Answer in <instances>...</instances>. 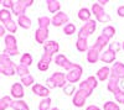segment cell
I'll use <instances>...</instances> for the list:
<instances>
[{
    "mask_svg": "<svg viewBox=\"0 0 124 110\" xmlns=\"http://www.w3.org/2000/svg\"><path fill=\"white\" fill-rule=\"evenodd\" d=\"M97 28V21L96 20H89V21L85 22V25L79 28L78 31V38H83V40H88V37L94 34Z\"/></svg>",
    "mask_w": 124,
    "mask_h": 110,
    "instance_id": "obj_1",
    "label": "cell"
},
{
    "mask_svg": "<svg viewBox=\"0 0 124 110\" xmlns=\"http://www.w3.org/2000/svg\"><path fill=\"white\" fill-rule=\"evenodd\" d=\"M34 4V0H17V1H14V6H13V14L16 15L17 17L25 15L26 9L29 6H31Z\"/></svg>",
    "mask_w": 124,
    "mask_h": 110,
    "instance_id": "obj_2",
    "label": "cell"
},
{
    "mask_svg": "<svg viewBox=\"0 0 124 110\" xmlns=\"http://www.w3.org/2000/svg\"><path fill=\"white\" fill-rule=\"evenodd\" d=\"M82 74H83V68H82V66H79L77 63V66L71 69L70 72L66 73V79H67V83L70 84H73V83H78L81 81V77Z\"/></svg>",
    "mask_w": 124,
    "mask_h": 110,
    "instance_id": "obj_3",
    "label": "cell"
},
{
    "mask_svg": "<svg viewBox=\"0 0 124 110\" xmlns=\"http://www.w3.org/2000/svg\"><path fill=\"white\" fill-rule=\"evenodd\" d=\"M55 63L58 66V67H62L65 69V71H67V72H70L71 69H73L76 66H77V63H72L71 61H68L67 59V57L65 56V55H62V53H60V55H57L56 57H55Z\"/></svg>",
    "mask_w": 124,
    "mask_h": 110,
    "instance_id": "obj_4",
    "label": "cell"
},
{
    "mask_svg": "<svg viewBox=\"0 0 124 110\" xmlns=\"http://www.w3.org/2000/svg\"><path fill=\"white\" fill-rule=\"evenodd\" d=\"M68 21H70L68 15L66 13H63V11H60L56 15H54L52 20H51V25L55 26V27H61L62 25H63V26L67 25Z\"/></svg>",
    "mask_w": 124,
    "mask_h": 110,
    "instance_id": "obj_5",
    "label": "cell"
},
{
    "mask_svg": "<svg viewBox=\"0 0 124 110\" xmlns=\"http://www.w3.org/2000/svg\"><path fill=\"white\" fill-rule=\"evenodd\" d=\"M119 82H120V79H119L117 76H114V74L110 73V77H109V79H108V84H107V89H108L110 93H113V94L118 93V92L120 90Z\"/></svg>",
    "mask_w": 124,
    "mask_h": 110,
    "instance_id": "obj_6",
    "label": "cell"
},
{
    "mask_svg": "<svg viewBox=\"0 0 124 110\" xmlns=\"http://www.w3.org/2000/svg\"><path fill=\"white\" fill-rule=\"evenodd\" d=\"M48 28H41L39 27L36 31H35V40L36 42L40 43V45H45L47 41H48Z\"/></svg>",
    "mask_w": 124,
    "mask_h": 110,
    "instance_id": "obj_7",
    "label": "cell"
},
{
    "mask_svg": "<svg viewBox=\"0 0 124 110\" xmlns=\"http://www.w3.org/2000/svg\"><path fill=\"white\" fill-rule=\"evenodd\" d=\"M51 78H52V81L55 82L56 87L57 88H62L63 89L65 85L67 84V79H66V73H62V72H55L52 76H51Z\"/></svg>",
    "mask_w": 124,
    "mask_h": 110,
    "instance_id": "obj_8",
    "label": "cell"
},
{
    "mask_svg": "<svg viewBox=\"0 0 124 110\" xmlns=\"http://www.w3.org/2000/svg\"><path fill=\"white\" fill-rule=\"evenodd\" d=\"M4 42H5L6 51H17V41L14 35H11V34L6 35L4 38Z\"/></svg>",
    "mask_w": 124,
    "mask_h": 110,
    "instance_id": "obj_9",
    "label": "cell"
},
{
    "mask_svg": "<svg viewBox=\"0 0 124 110\" xmlns=\"http://www.w3.org/2000/svg\"><path fill=\"white\" fill-rule=\"evenodd\" d=\"M32 93L41 96L42 99H45V98H48V95H50V89L47 87L42 85V84L36 83V84L32 85Z\"/></svg>",
    "mask_w": 124,
    "mask_h": 110,
    "instance_id": "obj_10",
    "label": "cell"
},
{
    "mask_svg": "<svg viewBox=\"0 0 124 110\" xmlns=\"http://www.w3.org/2000/svg\"><path fill=\"white\" fill-rule=\"evenodd\" d=\"M44 49H45V53H48L51 56H54L55 53H57L60 51V45H58L57 41L48 40V41L44 45Z\"/></svg>",
    "mask_w": 124,
    "mask_h": 110,
    "instance_id": "obj_11",
    "label": "cell"
},
{
    "mask_svg": "<svg viewBox=\"0 0 124 110\" xmlns=\"http://www.w3.org/2000/svg\"><path fill=\"white\" fill-rule=\"evenodd\" d=\"M10 93H11V96L15 99H23L25 95L24 85L21 83H14L11 85V89H10Z\"/></svg>",
    "mask_w": 124,
    "mask_h": 110,
    "instance_id": "obj_12",
    "label": "cell"
},
{
    "mask_svg": "<svg viewBox=\"0 0 124 110\" xmlns=\"http://www.w3.org/2000/svg\"><path fill=\"white\" fill-rule=\"evenodd\" d=\"M99 59H101V52L98 51V49H96L94 47L91 46L89 49L87 51V61H88V63L94 64L99 61Z\"/></svg>",
    "mask_w": 124,
    "mask_h": 110,
    "instance_id": "obj_13",
    "label": "cell"
},
{
    "mask_svg": "<svg viewBox=\"0 0 124 110\" xmlns=\"http://www.w3.org/2000/svg\"><path fill=\"white\" fill-rule=\"evenodd\" d=\"M109 41H110V40H109L107 36L99 35V36L97 37V40H96V42L92 45V47H94L96 49H98L99 52H102V49L104 48L107 45H109Z\"/></svg>",
    "mask_w": 124,
    "mask_h": 110,
    "instance_id": "obj_14",
    "label": "cell"
},
{
    "mask_svg": "<svg viewBox=\"0 0 124 110\" xmlns=\"http://www.w3.org/2000/svg\"><path fill=\"white\" fill-rule=\"evenodd\" d=\"M116 58H117V53L113 52L109 48L106 49L104 52H102V55H101V61L104 63H114Z\"/></svg>",
    "mask_w": 124,
    "mask_h": 110,
    "instance_id": "obj_15",
    "label": "cell"
},
{
    "mask_svg": "<svg viewBox=\"0 0 124 110\" xmlns=\"http://www.w3.org/2000/svg\"><path fill=\"white\" fill-rule=\"evenodd\" d=\"M77 92H79V94H82V95L87 99V98H89V96L92 95L93 89L91 88V85H89L86 81H82V82L78 84V90H77Z\"/></svg>",
    "mask_w": 124,
    "mask_h": 110,
    "instance_id": "obj_16",
    "label": "cell"
},
{
    "mask_svg": "<svg viewBox=\"0 0 124 110\" xmlns=\"http://www.w3.org/2000/svg\"><path fill=\"white\" fill-rule=\"evenodd\" d=\"M110 73L117 76L119 79H124V63L122 62H114L112 66Z\"/></svg>",
    "mask_w": 124,
    "mask_h": 110,
    "instance_id": "obj_17",
    "label": "cell"
},
{
    "mask_svg": "<svg viewBox=\"0 0 124 110\" xmlns=\"http://www.w3.org/2000/svg\"><path fill=\"white\" fill-rule=\"evenodd\" d=\"M109 77H110V68L107 67V66L99 68L97 71V79L101 82L107 81V79H109Z\"/></svg>",
    "mask_w": 124,
    "mask_h": 110,
    "instance_id": "obj_18",
    "label": "cell"
},
{
    "mask_svg": "<svg viewBox=\"0 0 124 110\" xmlns=\"http://www.w3.org/2000/svg\"><path fill=\"white\" fill-rule=\"evenodd\" d=\"M47 4V10L51 13V14H57L61 11V3L57 1V0H47L46 1Z\"/></svg>",
    "mask_w": 124,
    "mask_h": 110,
    "instance_id": "obj_19",
    "label": "cell"
},
{
    "mask_svg": "<svg viewBox=\"0 0 124 110\" xmlns=\"http://www.w3.org/2000/svg\"><path fill=\"white\" fill-rule=\"evenodd\" d=\"M78 19L81 20V21H83V22H87L91 20V16H92V11L89 9L87 7H82L78 10V14H77Z\"/></svg>",
    "mask_w": 124,
    "mask_h": 110,
    "instance_id": "obj_20",
    "label": "cell"
},
{
    "mask_svg": "<svg viewBox=\"0 0 124 110\" xmlns=\"http://www.w3.org/2000/svg\"><path fill=\"white\" fill-rule=\"evenodd\" d=\"M10 108L13 110H30L29 105L23 100V99H15V100H13Z\"/></svg>",
    "mask_w": 124,
    "mask_h": 110,
    "instance_id": "obj_21",
    "label": "cell"
},
{
    "mask_svg": "<svg viewBox=\"0 0 124 110\" xmlns=\"http://www.w3.org/2000/svg\"><path fill=\"white\" fill-rule=\"evenodd\" d=\"M0 74H4L8 77H11L16 74V66H3L0 64Z\"/></svg>",
    "mask_w": 124,
    "mask_h": 110,
    "instance_id": "obj_22",
    "label": "cell"
},
{
    "mask_svg": "<svg viewBox=\"0 0 124 110\" xmlns=\"http://www.w3.org/2000/svg\"><path fill=\"white\" fill-rule=\"evenodd\" d=\"M86 100H87V99L82 94H79V92H76L75 95H73V99H72V103H73V105L76 108H82L86 104Z\"/></svg>",
    "mask_w": 124,
    "mask_h": 110,
    "instance_id": "obj_23",
    "label": "cell"
},
{
    "mask_svg": "<svg viewBox=\"0 0 124 110\" xmlns=\"http://www.w3.org/2000/svg\"><path fill=\"white\" fill-rule=\"evenodd\" d=\"M17 25H19L20 27H23V28L27 30V28L31 27V19L27 17L26 15L19 16V17H17Z\"/></svg>",
    "mask_w": 124,
    "mask_h": 110,
    "instance_id": "obj_24",
    "label": "cell"
},
{
    "mask_svg": "<svg viewBox=\"0 0 124 110\" xmlns=\"http://www.w3.org/2000/svg\"><path fill=\"white\" fill-rule=\"evenodd\" d=\"M76 48L79 52H87L89 49V45H88V40H83V38H77L76 42Z\"/></svg>",
    "mask_w": 124,
    "mask_h": 110,
    "instance_id": "obj_25",
    "label": "cell"
},
{
    "mask_svg": "<svg viewBox=\"0 0 124 110\" xmlns=\"http://www.w3.org/2000/svg\"><path fill=\"white\" fill-rule=\"evenodd\" d=\"M10 20H13L10 10H6V9H1V10H0V21L5 25L6 22L10 21Z\"/></svg>",
    "mask_w": 124,
    "mask_h": 110,
    "instance_id": "obj_26",
    "label": "cell"
},
{
    "mask_svg": "<svg viewBox=\"0 0 124 110\" xmlns=\"http://www.w3.org/2000/svg\"><path fill=\"white\" fill-rule=\"evenodd\" d=\"M13 103V99L9 95H5L3 98H0V110H6L8 108H10Z\"/></svg>",
    "mask_w": 124,
    "mask_h": 110,
    "instance_id": "obj_27",
    "label": "cell"
},
{
    "mask_svg": "<svg viewBox=\"0 0 124 110\" xmlns=\"http://www.w3.org/2000/svg\"><path fill=\"white\" fill-rule=\"evenodd\" d=\"M32 56H31L30 53H23V56L20 57V64H23L25 67H29L32 64Z\"/></svg>",
    "mask_w": 124,
    "mask_h": 110,
    "instance_id": "obj_28",
    "label": "cell"
},
{
    "mask_svg": "<svg viewBox=\"0 0 124 110\" xmlns=\"http://www.w3.org/2000/svg\"><path fill=\"white\" fill-rule=\"evenodd\" d=\"M102 35L107 36L109 40H110V38H113V37H114V35H116V27H114V26H112V25L106 26L102 30Z\"/></svg>",
    "mask_w": 124,
    "mask_h": 110,
    "instance_id": "obj_29",
    "label": "cell"
},
{
    "mask_svg": "<svg viewBox=\"0 0 124 110\" xmlns=\"http://www.w3.org/2000/svg\"><path fill=\"white\" fill-rule=\"evenodd\" d=\"M37 22H39V27H41V28H48V26L51 25V19L48 16H40L37 19Z\"/></svg>",
    "mask_w": 124,
    "mask_h": 110,
    "instance_id": "obj_30",
    "label": "cell"
},
{
    "mask_svg": "<svg viewBox=\"0 0 124 110\" xmlns=\"http://www.w3.org/2000/svg\"><path fill=\"white\" fill-rule=\"evenodd\" d=\"M51 103H52V100H51V98H45L42 99V100L40 102L39 104V110H51Z\"/></svg>",
    "mask_w": 124,
    "mask_h": 110,
    "instance_id": "obj_31",
    "label": "cell"
},
{
    "mask_svg": "<svg viewBox=\"0 0 124 110\" xmlns=\"http://www.w3.org/2000/svg\"><path fill=\"white\" fill-rule=\"evenodd\" d=\"M4 27L6 28V31H9L10 34H15L16 31H17V22H15L14 20H10L9 22H6L5 25H4Z\"/></svg>",
    "mask_w": 124,
    "mask_h": 110,
    "instance_id": "obj_32",
    "label": "cell"
},
{
    "mask_svg": "<svg viewBox=\"0 0 124 110\" xmlns=\"http://www.w3.org/2000/svg\"><path fill=\"white\" fill-rule=\"evenodd\" d=\"M63 34L67 35V36H71V35L76 34V25L75 24H71V22H68L67 25H65L63 26Z\"/></svg>",
    "mask_w": 124,
    "mask_h": 110,
    "instance_id": "obj_33",
    "label": "cell"
},
{
    "mask_svg": "<svg viewBox=\"0 0 124 110\" xmlns=\"http://www.w3.org/2000/svg\"><path fill=\"white\" fill-rule=\"evenodd\" d=\"M16 74L20 76V78H23L27 74H30V71H29V67H25L23 64H19L16 66Z\"/></svg>",
    "mask_w": 124,
    "mask_h": 110,
    "instance_id": "obj_34",
    "label": "cell"
},
{
    "mask_svg": "<svg viewBox=\"0 0 124 110\" xmlns=\"http://www.w3.org/2000/svg\"><path fill=\"white\" fill-rule=\"evenodd\" d=\"M34 83H35V79L31 74H27L21 78V84L24 87H31V85H34Z\"/></svg>",
    "mask_w": 124,
    "mask_h": 110,
    "instance_id": "obj_35",
    "label": "cell"
},
{
    "mask_svg": "<svg viewBox=\"0 0 124 110\" xmlns=\"http://www.w3.org/2000/svg\"><path fill=\"white\" fill-rule=\"evenodd\" d=\"M0 64H3V66H15L14 62L10 59V57L5 53H0Z\"/></svg>",
    "mask_w": 124,
    "mask_h": 110,
    "instance_id": "obj_36",
    "label": "cell"
},
{
    "mask_svg": "<svg viewBox=\"0 0 124 110\" xmlns=\"http://www.w3.org/2000/svg\"><path fill=\"white\" fill-rule=\"evenodd\" d=\"M63 93L66 94V95H75V93H76V88H75V84H70V83H67L66 85H65V88H63Z\"/></svg>",
    "mask_w": 124,
    "mask_h": 110,
    "instance_id": "obj_37",
    "label": "cell"
},
{
    "mask_svg": "<svg viewBox=\"0 0 124 110\" xmlns=\"http://www.w3.org/2000/svg\"><path fill=\"white\" fill-rule=\"evenodd\" d=\"M103 110H120L119 105L114 102H106L103 104Z\"/></svg>",
    "mask_w": 124,
    "mask_h": 110,
    "instance_id": "obj_38",
    "label": "cell"
},
{
    "mask_svg": "<svg viewBox=\"0 0 124 110\" xmlns=\"http://www.w3.org/2000/svg\"><path fill=\"white\" fill-rule=\"evenodd\" d=\"M96 19H97L98 22H102V24H106V22H109V21H110V16H109L106 11L102 13V14H99V15H97Z\"/></svg>",
    "mask_w": 124,
    "mask_h": 110,
    "instance_id": "obj_39",
    "label": "cell"
},
{
    "mask_svg": "<svg viewBox=\"0 0 124 110\" xmlns=\"http://www.w3.org/2000/svg\"><path fill=\"white\" fill-rule=\"evenodd\" d=\"M102 13H104V9H103V6H101L98 3H94L92 5V14L94 15V16H97V15H99V14H102Z\"/></svg>",
    "mask_w": 124,
    "mask_h": 110,
    "instance_id": "obj_40",
    "label": "cell"
},
{
    "mask_svg": "<svg viewBox=\"0 0 124 110\" xmlns=\"http://www.w3.org/2000/svg\"><path fill=\"white\" fill-rule=\"evenodd\" d=\"M86 82L91 85V88L94 90V89L98 87V79H97V77H93V76H89L87 79H86Z\"/></svg>",
    "mask_w": 124,
    "mask_h": 110,
    "instance_id": "obj_41",
    "label": "cell"
},
{
    "mask_svg": "<svg viewBox=\"0 0 124 110\" xmlns=\"http://www.w3.org/2000/svg\"><path fill=\"white\" fill-rule=\"evenodd\" d=\"M114 98H116V102H117V103L124 105V90H123V89H120L118 93L114 94Z\"/></svg>",
    "mask_w": 124,
    "mask_h": 110,
    "instance_id": "obj_42",
    "label": "cell"
},
{
    "mask_svg": "<svg viewBox=\"0 0 124 110\" xmlns=\"http://www.w3.org/2000/svg\"><path fill=\"white\" fill-rule=\"evenodd\" d=\"M48 67H50V64L48 63H46V62H44V61H39V63H37V68H39V71H41V72H46L47 69H48Z\"/></svg>",
    "mask_w": 124,
    "mask_h": 110,
    "instance_id": "obj_43",
    "label": "cell"
},
{
    "mask_svg": "<svg viewBox=\"0 0 124 110\" xmlns=\"http://www.w3.org/2000/svg\"><path fill=\"white\" fill-rule=\"evenodd\" d=\"M0 4H3L4 9H6V10L13 9V6H14V1H13V0H0Z\"/></svg>",
    "mask_w": 124,
    "mask_h": 110,
    "instance_id": "obj_44",
    "label": "cell"
},
{
    "mask_svg": "<svg viewBox=\"0 0 124 110\" xmlns=\"http://www.w3.org/2000/svg\"><path fill=\"white\" fill-rule=\"evenodd\" d=\"M122 48V46H120V43L119 42H112V43H109V49H112L113 52H116L117 53V51H119V49Z\"/></svg>",
    "mask_w": 124,
    "mask_h": 110,
    "instance_id": "obj_45",
    "label": "cell"
},
{
    "mask_svg": "<svg viewBox=\"0 0 124 110\" xmlns=\"http://www.w3.org/2000/svg\"><path fill=\"white\" fill-rule=\"evenodd\" d=\"M41 61H44V62H46V63H51L52 62V56L51 55H48V53H42V56H41Z\"/></svg>",
    "mask_w": 124,
    "mask_h": 110,
    "instance_id": "obj_46",
    "label": "cell"
},
{
    "mask_svg": "<svg viewBox=\"0 0 124 110\" xmlns=\"http://www.w3.org/2000/svg\"><path fill=\"white\" fill-rule=\"evenodd\" d=\"M46 87L50 89V90H51V89H55V88H57V87H56V84H55V82L52 81V78H51V77L46 79Z\"/></svg>",
    "mask_w": 124,
    "mask_h": 110,
    "instance_id": "obj_47",
    "label": "cell"
},
{
    "mask_svg": "<svg viewBox=\"0 0 124 110\" xmlns=\"http://www.w3.org/2000/svg\"><path fill=\"white\" fill-rule=\"evenodd\" d=\"M117 14H118V16L124 17V5H122V6H119V7H118V10H117Z\"/></svg>",
    "mask_w": 124,
    "mask_h": 110,
    "instance_id": "obj_48",
    "label": "cell"
},
{
    "mask_svg": "<svg viewBox=\"0 0 124 110\" xmlns=\"http://www.w3.org/2000/svg\"><path fill=\"white\" fill-rule=\"evenodd\" d=\"M5 32H6V28H5L3 25H0V37L6 36V35H5Z\"/></svg>",
    "mask_w": 124,
    "mask_h": 110,
    "instance_id": "obj_49",
    "label": "cell"
},
{
    "mask_svg": "<svg viewBox=\"0 0 124 110\" xmlns=\"http://www.w3.org/2000/svg\"><path fill=\"white\" fill-rule=\"evenodd\" d=\"M86 110H101V108H98L97 105H89L86 108Z\"/></svg>",
    "mask_w": 124,
    "mask_h": 110,
    "instance_id": "obj_50",
    "label": "cell"
},
{
    "mask_svg": "<svg viewBox=\"0 0 124 110\" xmlns=\"http://www.w3.org/2000/svg\"><path fill=\"white\" fill-rule=\"evenodd\" d=\"M101 6H104L106 4H108V0H99V1H97Z\"/></svg>",
    "mask_w": 124,
    "mask_h": 110,
    "instance_id": "obj_51",
    "label": "cell"
},
{
    "mask_svg": "<svg viewBox=\"0 0 124 110\" xmlns=\"http://www.w3.org/2000/svg\"><path fill=\"white\" fill-rule=\"evenodd\" d=\"M122 48H123V51H124V41H123V43H122Z\"/></svg>",
    "mask_w": 124,
    "mask_h": 110,
    "instance_id": "obj_52",
    "label": "cell"
},
{
    "mask_svg": "<svg viewBox=\"0 0 124 110\" xmlns=\"http://www.w3.org/2000/svg\"><path fill=\"white\" fill-rule=\"evenodd\" d=\"M51 110H60V109H58V108H52Z\"/></svg>",
    "mask_w": 124,
    "mask_h": 110,
    "instance_id": "obj_53",
    "label": "cell"
}]
</instances>
